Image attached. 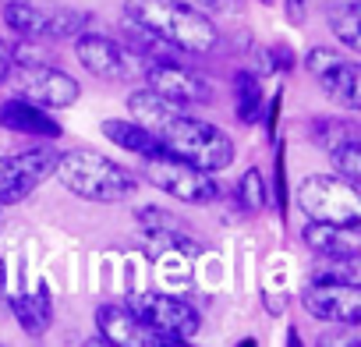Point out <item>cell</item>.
I'll return each instance as SVG.
<instances>
[{
    "label": "cell",
    "instance_id": "obj_1",
    "mask_svg": "<svg viewBox=\"0 0 361 347\" xmlns=\"http://www.w3.org/2000/svg\"><path fill=\"white\" fill-rule=\"evenodd\" d=\"M124 18L180 54H209L220 43L216 25L185 0H124Z\"/></svg>",
    "mask_w": 361,
    "mask_h": 347
},
{
    "label": "cell",
    "instance_id": "obj_2",
    "mask_svg": "<svg viewBox=\"0 0 361 347\" xmlns=\"http://www.w3.org/2000/svg\"><path fill=\"white\" fill-rule=\"evenodd\" d=\"M57 178L61 185L85 199V202H124L135 195L138 188V178L131 170H124L121 163L106 159L103 152H92V149H71L64 156H57Z\"/></svg>",
    "mask_w": 361,
    "mask_h": 347
},
{
    "label": "cell",
    "instance_id": "obj_3",
    "mask_svg": "<svg viewBox=\"0 0 361 347\" xmlns=\"http://www.w3.org/2000/svg\"><path fill=\"white\" fill-rule=\"evenodd\" d=\"M166 156H177L199 170H227L234 163V142L224 128L209 124V121H199V117H188L185 110L173 114L170 121H163L156 131H152Z\"/></svg>",
    "mask_w": 361,
    "mask_h": 347
},
{
    "label": "cell",
    "instance_id": "obj_4",
    "mask_svg": "<svg viewBox=\"0 0 361 347\" xmlns=\"http://www.w3.org/2000/svg\"><path fill=\"white\" fill-rule=\"evenodd\" d=\"M85 11L64 8V4H50V0H11L4 4V22L32 43H57V39H75L89 29Z\"/></svg>",
    "mask_w": 361,
    "mask_h": 347
},
{
    "label": "cell",
    "instance_id": "obj_5",
    "mask_svg": "<svg viewBox=\"0 0 361 347\" xmlns=\"http://www.w3.org/2000/svg\"><path fill=\"white\" fill-rule=\"evenodd\" d=\"M298 206L319 224H361V199L336 174H312L298 188Z\"/></svg>",
    "mask_w": 361,
    "mask_h": 347
},
{
    "label": "cell",
    "instance_id": "obj_6",
    "mask_svg": "<svg viewBox=\"0 0 361 347\" xmlns=\"http://www.w3.org/2000/svg\"><path fill=\"white\" fill-rule=\"evenodd\" d=\"M145 181L180 202H192V206H206L220 199V185L209 178V170H199L177 156H149L145 159Z\"/></svg>",
    "mask_w": 361,
    "mask_h": 347
},
{
    "label": "cell",
    "instance_id": "obj_7",
    "mask_svg": "<svg viewBox=\"0 0 361 347\" xmlns=\"http://www.w3.org/2000/svg\"><path fill=\"white\" fill-rule=\"evenodd\" d=\"M128 305L135 308V315H138L149 329H156V333L166 340V347H177V343L192 340V336L199 333V326H202L199 312H195L188 301L173 298V294L145 291V294H135Z\"/></svg>",
    "mask_w": 361,
    "mask_h": 347
},
{
    "label": "cell",
    "instance_id": "obj_8",
    "mask_svg": "<svg viewBox=\"0 0 361 347\" xmlns=\"http://www.w3.org/2000/svg\"><path fill=\"white\" fill-rule=\"evenodd\" d=\"M57 156L61 152H54L50 145L0 156V206H15L29 199L43 181H50L57 170Z\"/></svg>",
    "mask_w": 361,
    "mask_h": 347
},
{
    "label": "cell",
    "instance_id": "obj_9",
    "mask_svg": "<svg viewBox=\"0 0 361 347\" xmlns=\"http://www.w3.org/2000/svg\"><path fill=\"white\" fill-rule=\"evenodd\" d=\"M15 89L22 99H29L36 106H50V110H64V106L78 103V96H82L78 78H71L68 71H61L50 61L15 64Z\"/></svg>",
    "mask_w": 361,
    "mask_h": 347
},
{
    "label": "cell",
    "instance_id": "obj_10",
    "mask_svg": "<svg viewBox=\"0 0 361 347\" xmlns=\"http://www.w3.org/2000/svg\"><path fill=\"white\" fill-rule=\"evenodd\" d=\"M301 305L319 322L354 326L361 319V287L357 284H333V280H308L301 291Z\"/></svg>",
    "mask_w": 361,
    "mask_h": 347
},
{
    "label": "cell",
    "instance_id": "obj_11",
    "mask_svg": "<svg viewBox=\"0 0 361 347\" xmlns=\"http://www.w3.org/2000/svg\"><path fill=\"white\" fill-rule=\"evenodd\" d=\"M305 68L312 71V78L319 82V89H322L333 103H340V106H347V110H357V82H361V75H357V64H354V61H347V57L336 54V50L315 47V50H308Z\"/></svg>",
    "mask_w": 361,
    "mask_h": 347
},
{
    "label": "cell",
    "instance_id": "obj_12",
    "mask_svg": "<svg viewBox=\"0 0 361 347\" xmlns=\"http://www.w3.org/2000/svg\"><path fill=\"white\" fill-rule=\"evenodd\" d=\"M75 54H78L85 71H92L96 78H106V82H121V78H128L142 64L128 47H121L117 39L96 36V32L75 36Z\"/></svg>",
    "mask_w": 361,
    "mask_h": 347
},
{
    "label": "cell",
    "instance_id": "obj_13",
    "mask_svg": "<svg viewBox=\"0 0 361 347\" xmlns=\"http://www.w3.org/2000/svg\"><path fill=\"white\" fill-rule=\"evenodd\" d=\"M145 82H149L152 92H159L163 99H170L177 106H199V103L213 99L209 85L195 71L180 68L177 61H152V64H145Z\"/></svg>",
    "mask_w": 361,
    "mask_h": 347
},
{
    "label": "cell",
    "instance_id": "obj_14",
    "mask_svg": "<svg viewBox=\"0 0 361 347\" xmlns=\"http://www.w3.org/2000/svg\"><path fill=\"white\" fill-rule=\"evenodd\" d=\"M96 326L103 333L106 343H121V347H166V340L149 329L131 305H99L96 308Z\"/></svg>",
    "mask_w": 361,
    "mask_h": 347
},
{
    "label": "cell",
    "instance_id": "obj_15",
    "mask_svg": "<svg viewBox=\"0 0 361 347\" xmlns=\"http://www.w3.org/2000/svg\"><path fill=\"white\" fill-rule=\"evenodd\" d=\"M301 241L322 259H357V252H361L357 224H319V220H308L305 231H301Z\"/></svg>",
    "mask_w": 361,
    "mask_h": 347
},
{
    "label": "cell",
    "instance_id": "obj_16",
    "mask_svg": "<svg viewBox=\"0 0 361 347\" xmlns=\"http://www.w3.org/2000/svg\"><path fill=\"white\" fill-rule=\"evenodd\" d=\"M0 124H4L8 131H18V135H32V138H61V124L50 117L47 106H36L29 99H8V103H0Z\"/></svg>",
    "mask_w": 361,
    "mask_h": 347
},
{
    "label": "cell",
    "instance_id": "obj_17",
    "mask_svg": "<svg viewBox=\"0 0 361 347\" xmlns=\"http://www.w3.org/2000/svg\"><path fill=\"white\" fill-rule=\"evenodd\" d=\"M103 135L114 142V145H121V149H128V152H135V156H142V159H149V156H166V149H163V142L149 131V128H142V124H135V121H103Z\"/></svg>",
    "mask_w": 361,
    "mask_h": 347
},
{
    "label": "cell",
    "instance_id": "obj_18",
    "mask_svg": "<svg viewBox=\"0 0 361 347\" xmlns=\"http://www.w3.org/2000/svg\"><path fill=\"white\" fill-rule=\"evenodd\" d=\"M11 312L15 319L22 322L25 333L39 336L50 322H54V301H50V287L47 284H36L32 294H15L11 298Z\"/></svg>",
    "mask_w": 361,
    "mask_h": 347
},
{
    "label": "cell",
    "instance_id": "obj_19",
    "mask_svg": "<svg viewBox=\"0 0 361 347\" xmlns=\"http://www.w3.org/2000/svg\"><path fill=\"white\" fill-rule=\"evenodd\" d=\"M128 110H131V121H135V124H142V128H149V131H156L163 121H170L173 114H180V106H177V103L163 99V96H159V92H152L149 85L128 96Z\"/></svg>",
    "mask_w": 361,
    "mask_h": 347
},
{
    "label": "cell",
    "instance_id": "obj_20",
    "mask_svg": "<svg viewBox=\"0 0 361 347\" xmlns=\"http://www.w3.org/2000/svg\"><path fill=\"white\" fill-rule=\"evenodd\" d=\"M234 106H238V121L241 124H255L266 110V96L262 85L252 71H238L234 75Z\"/></svg>",
    "mask_w": 361,
    "mask_h": 347
},
{
    "label": "cell",
    "instance_id": "obj_21",
    "mask_svg": "<svg viewBox=\"0 0 361 347\" xmlns=\"http://www.w3.org/2000/svg\"><path fill=\"white\" fill-rule=\"evenodd\" d=\"M329 29L333 36L347 47V50H357L361 47V8L357 4H340L329 11Z\"/></svg>",
    "mask_w": 361,
    "mask_h": 347
},
{
    "label": "cell",
    "instance_id": "obj_22",
    "mask_svg": "<svg viewBox=\"0 0 361 347\" xmlns=\"http://www.w3.org/2000/svg\"><path fill=\"white\" fill-rule=\"evenodd\" d=\"M312 138H315V145H322L326 152H333L343 142H357V128L350 121H343V117H319L312 124Z\"/></svg>",
    "mask_w": 361,
    "mask_h": 347
},
{
    "label": "cell",
    "instance_id": "obj_23",
    "mask_svg": "<svg viewBox=\"0 0 361 347\" xmlns=\"http://www.w3.org/2000/svg\"><path fill=\"white\" fill-rule=\"evenodd\" d=\"M238 202H241V209H248V213H262V209L269 206V192H266L262 174H259L255 166L241 174V181H238Z\"/></svg>",
    "mask_w": 361,
    "mask_h": 347
},
{
    "label": "cell",
    "instance_id": "obj_24",
    "mask_svg": "<svg viewBox=\"0 0 361 347\" xmlns=\"http://www.w3.org/2000/svg\"><path fill=\"white\" fill-rule=\"evenodd\" d=\"M329 156H333V174H336V178H343L350 185L361 181V145L357 142H343Z\"/></svg>",
    "mask_w": 361,
    "mask_h": 347
},
{
    "label": "cell",
    "instance_id": "obj_25",
    "mask_svg": "<svg viewBox=\"0 0 361 347\" xmlns=\"http://www.w3.org/2000/svg\"><path fill=\"white\" fill-rule=\"evenodd\" d=\"M276 209H287V174H283V149H276Z\"/></svg>",
    "mask_w": 361,
    "mask_h": 347
},
{
    "label": "cell",
    "instance_id": "obj_26",
    "mask_svg": "<svg viewBox=\"0 0 361 347\" xmlns=\"http://www.w3.org/2000/svg\"><path fill=\"white\" fill-rule=\"evenodd\" d=\"M269 68H273V71H290V68H294V54H290L287 47H273V50H269Z\"/></svg>",
    "mask_w": 361,
    "mask_h": 347
},
{
    "label": "cell",
    "instance_id": "obj_27",
    "mask_svg": "<svg viewBox=\"0 0 361 347\" xmlns=\"http://www.w3.org/2000/svg\"><path fill=\"white\" fill-rule=\"evenodd\" d=\"M283 11H287L290 25H301L305 15H308V0H283Z\"/></svg>",
    "mask_w": 361,
    "mask_h": 347
},
{
    "label": "cell",
    "instance_id": "obj_28",
    "mask_svg": "<svg viewBox=\"0 0 361 347\" xmlns=\"http://www.w3.org/2000/svg\"><path fill=\"white\" fill-rule=\"evenodd\" d=\"M8 75H11V47L0 39V82H8Z\"/></svg>",
    "mask_w": 361,
    "mask_h": 347
},
{
    "label": "cell",
    "instance_id": "obj_29",
    "mask_svg": "<svg viewBox=\"0 0 361 347\" xmlns=\"http://www.w3.org/2000/svg\"><path fill=\"white\" fill-rule=\"evenodd\" d=\"M266 110H269V135H273V142H276V117H280V96H276V99H273V103H269Z\"/></svg>",
    "mask_w": 361,
    "mask_h": 347
},
{
    "label": "cell",
    "instance_id": "obj_30",
    "mask_svg": "<svg viewBox=\"0 0 361 347\" xmlns=\"http://www.w3.org/2000/svg\"><path fill=\"white\" fill-rule=\"evenodd\" d=\"M185 4H192V8H227L231 0H185Z\"/></svg>",
    "mask_w": 361,
    "mask_h": 347
},
{
    "label": "cell",
    "instance_id": "obj_31",
    "mask_svg": "<svg viewBox=\"0 0 361 347\" xmlns=\"http://www.w3.org/2000/svg\"><path fill=\"white\" fill-rule=\"evenodd\" d=\"M4 4H11V0H0V8H4Z\"/></svg>",
    "mask_w": 361,
    "mask_h": 347
},
{
    "label": "cell",
    "instance_id": "obj_32",
    "mask_svg": "<svg viewBox=\"0 0 361 347\" xmlns=\"http://www.w3.org/2000/svg\"><path fill=\"white\" fill-rule=\"evenodd\" d=\"M262 4H273V0H262Z\"/></svg>",
    "mask_w": 361,
    "mask_h": 347
}]
</instances>
